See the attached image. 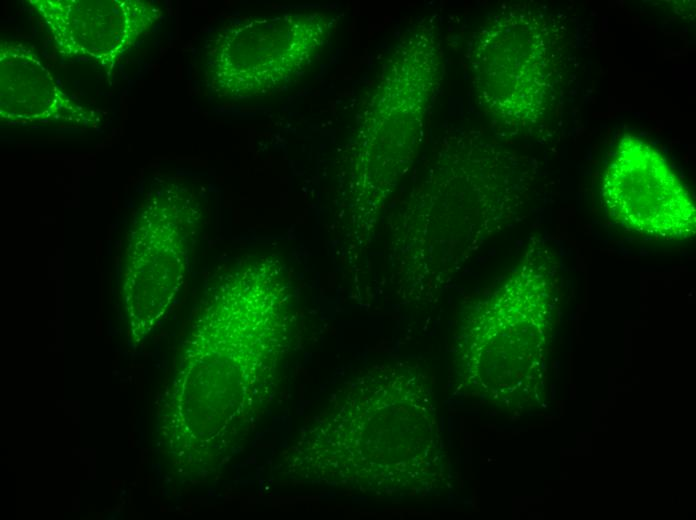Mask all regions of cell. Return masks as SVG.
Returning <instances> with one entry per match:
<instances>
[{
	"instance_id": "6da1fadb",
	"label": "cell",
	"mask_w": 696,
	"mask_h": 520,
	"mask_svg": "<svg viewBox=\"0 0 696 520\" xmlns=\"http://www.w3.org/2000/svg\"><path fill=\"white\" fill-rule=\"evenodd\" d=\"M278 471L295 483L386 499L440 495L449 461L428 372L411 360L367 368L301 429Z\"/></svg>"
},
{
	"instance_id": "7a4b0ae2",
	"label": "cell",
	"mask_w": 696,
	"mask_h": 520,
	"mask_svg": "<svg viewBox=\"0 0 696 520\" xmlns=\"http://www.w3.org/2000/svg\"><path fill=\"white\" fill-rule=\"evenodd\" d=\"M388 228V267L398 297L436 301L469 259L522 210L532 165L480 131L451 129Z\"/></svg>"
},
{
	"instance_id": "3957f363",
	"label": "cell",
	"mask_w": 696,
	"mask_h": 520,
	"mask_svg": "<svg viewBox=\"0 0 696 520\" xmlns=\"http://www.w3.org/2000/svg\"><path fill=\"white\" fill-rule=\"evenodd\" d=\"M443 70L433 15L403 33L381 67L346 149L339 185L340 229L349 260L371 245L386 206L418 156Z\"/></svg>"
},
{
	"instance_id": "277c9868",
	"label": "cell",
	"mask_w": 696,
	"mask_h": 520,
	"mask_svg": "<svg viewBox=\"0 0 696 520\" xmlns=\"http://www.w3.org/2000/svg\"><path fill=\"white\" fill-rule=\"evenodd\" d=\"M556 28L539 8L515 4L493 13L468 41L473 89L498 131L531 134L550 115L563 71Z\"/></svg>"
},
{
	"instance_id": "5b68a950",
	"label": "cell",
	"mask_w": 696,
	"mask_h": 520,
	"mask_svg": "<svg viewBox=\"0 0 696 520\" xmlns=\"http://www.w3.org/2000/svg\"><path fill=\"white\" fill-rule=\"evenodd\" d=\"M559 276L553 250L534 240L513 269L462 315L454 340V388L485 376L518 380L534 364L546 301Z\"/></svg>"
},
{
	"instance_id": "8992f818",
	"label": "cell",
	"mask_w": 696,
	"mask_h": 520,
	"mask_svg": "<svg viewBox=\"0 0 696 520\" xmlns=\"http://www.w3.org/2000/svg\"><path fill=\"white\" fill-rule=\"evenodd\" d=\"M336 19L323 12L244 19L206 45V82L218 97L267 95L299 77L330 37Z\"/></svg>"
},
{
	"instance_id": "52a82bcc",
	"label": "cell",
	"mask_w": 696,
	"mask_h": 520,
	"mask_svg": "<svg viewBox=\"0 0 696 520\" xmlns=\"http://www.w3.org/2000/svg\"><path fill=\"white\" fill-rule=\"evenodd\" d=\"M609 216L622 227L650 237L675 240L696 231L694 202L649 143L626 134L619 141L602 182Z\"/></svg>"
},
{
	"instance_id": "ba28073f",
	"label": "cell",
	"mask_w": 696,
	"mask_h": 520,
	"mask_svg": "<svg viewBox=\"0 0 696 520\" xmlns=\"http://www.w3.org/2000/svg\"><path fill=\"white\" fill-rule=\"evenodd\" d=\"M58 51L101 64L117 60L160 19L146 0H31Z\"/></svg>"
},
{
	"instance_id": "9c48e42d",
	"label": "cell",
	"mask_w": 696,
	"mask_h": 520,
	"mask_svg": "<svg viewBox=\"0 0 696 520\" xmlns=\"http://www.w3.org/2000/svg\"><path fill=\"white\" fill-rule=\"evenodd\" d=\"M0 119L5 124L61 121L85 129L99 121L60 88L33 49L7 40L0 45Z\"/></svg>"
}]
</instances>
